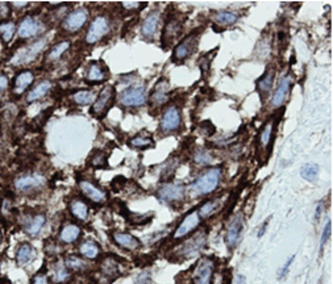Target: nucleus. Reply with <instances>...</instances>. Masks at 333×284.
<instances>
[{"label":"nucleus","instance_id":"nucleus-36","mask_svg":"<svg viewBox=\"0 0 333 284\" xmlns=\"http://www.w3.org/2000/svg\"><path fill=\"white\" fill-rule=\"evenodd\" d=\"M102 272L108 278H115L119 275L118 262L112 258H105L102 262Z\"/></svg>","mask_w":333,"mask_h":284},{"label":"nucleus","instance_id":"nucleus-25","mask_svg":"<svg viewBox=\"0 0 333 284\" xmlns=\"http://www.w3.org/2000/svg\"><path fill=\"white\" fill-rule=\"evenodd\" d=\"M80 228L75 224H68L61 229V233H59V239H61L63 244H73V242L77 241L80 237Z\"/></svg>","mask_w":333,"mask_h":284},{"label":"nucleus","instance_id":"nucleus-14","mask_svg":"<svg viewBox=\"0 0 333 284\" xmlns=\"http://www.w3.org/2000/svg\"><path fill=\"white\" fill-rule=\"evenodd\" d=\"M45 184V178L40 174L21 175L15 181V187L20 192H29L38 189Z\"/></svg>","mask_w":333,"mask_h":284},{"label":"nucleus","instance_id":"nucleus-8","mask_svg":"<svg viewBox=\"0 0 333 284\" xmlns=\"http://www.w3.org/2000/svg\"><path fill=\"white\" fill-rule=\"evenodd\" d=\"M242 229H244V217H242V214H236L227 226L226 237H224V241H226L227 248L229 250L235 249L238 245Z\"/></svg>","mask_w":333,"mask_h":284},{"label":"nucleus","instance_id":"nucleus-47","mask_svg":"<svg viewBox=\"0 0 333 284\" xmlns=\"http://www.w3.org/2000/svg\"><path fill=\"white\" fill-rule=\"evenodd\" d=\"M294 258H295V257L293 255V257H291L290 259L287 260L286 265H284V266L282 267V270L279 271V274H278V279H283L284 276H287V274H288V271H290L291 265H293V262H294Z\"/></svg>","mask_w":333,"mask_h":284},{"label":"nucleus","instance_id":"nucleus-40","mask_svg":"<svg viewBox=\"0 0 333 284\" xmlns=\"http://www.w3.org/2000/svg\"><path fill=\"white\" fill-rule=\"evenodd\" d=\"M16 32V27L13 23H2L0 24V36L4 42H10L13 38Z\"/></svg>","mask_w":333,"mask_h":284},{"label":"nucleus","instance_id":"nucleus-23","mask_svg":"<svg viewBox=\"0 0 333 284\" xmlns=\"http://www.w3.org/2000/svg\"><path fill=\"white\" fill-rule=\"evenodd\" d=\"M34 80V75L32 71H23L20 73L15 79V84H13V92L16 95H20L31 86Z\"/></svg>","mask_w":333,"mask_h":284},{"label":"nucleus","instance_id":"nucleus-43","mask_svg":"<svg viewBox=\"0 0 333 284\" xmlns=\"http://www.w3.org/2000/svg\"><path fill=\"white\" fill-rule=\"evenodd\" d=\"M90 163L94 167H105V165H107V156L103 151H96L90 158Z\"/></svg>","mask_w":333,"mask_h":284},{"label":"nucleus","instance_id":"nucleus-48","mask_svg":"<svg viewBox=\"0 0 333 284\" xmlns=\"http://www.w3.org/2000/svg\"><path fill=\"white\" fill-rule=\"evenodd\" d=\"M144 6H145V4L139 3V2H128V3L121 4V7H123L125 11H135V9H139Z\"/></svg>","mask_w":333,"mask_h":284},{"label":"nucleus","instance_id":"nucleus-26","mask_svg":"<svg viewBox=\"0 0 333 284\" xmlns=\"http://www.w3.org/2000/svg\"><path fill=\"white\" fill-rule=\"evenodd\" d=\"M50 89H52V82H50V80H42V82L38 83L37 86L33 87V89L28 92V95H27V101H28V103H33V101L40 100V99H42L43 96L50 91Z\"/></svg>","mask_w":333,"mask_h":284},{"label":"nucleus","instance_id":"nucleus-30","mask_svg":"<svg viewBox=\"0 0 333 284\" xmlns=\"http://www.w3.org/2000/svg\"><path fill=\"white\" fill-rule=\"evenodd\" d=\"M45 45H47V41L45 40H40V41H37V42H34L33 45H31L29 48H27V49L23 52L19 62H21V63L23 62H31L32 59L36 58V57H37V55L42 52V49L45 48Z\"/></svg>","mask_w":333,"mask_h":284},{"label":"nucleus","instance_id":"nucleus-35","mask_svg":"<svg viewBox=\"0 0 333 284\" xmlns=\"http://www.w3.org/2000/svg\"><path fill=\"white\" fill-rule=\"evenodd\" d=\"M73 99L78 105H88V104H94L96 95L95 92L90 91V90H80V91L75 92Z\"/></svg>","mask_w":333,"mask_h":284},{"label":"nucleus","instance_id":"nucleus-20","mask_svg":"<svg viewBox=\"0 0 333 284\" xmlns=\"http://www.w3.org/2000/svg\"><path fill=\"white\" fill-rule=\"evenodd\" d=\"M36 257V250L31 244H21L16 251V262L19 266H25L28 265L32 259Z\"/></svg>","mask_w":333,"mask_h":284},{"label":"nucleus","instance_id":"nucleus-24","mask_svg":"<svg viewBox=\"0 0 333 284\" xmlns=\"http://www.w3.org/2000/svg\"><path fill=\"white\" fill-rule=\"evenodd\" d=\"M238 20V15L231 11H216L212 13V21L220 27H228V25L235 24Z\"/></svg>","mask_w":333,"mask_h":284},{"label":"nucleus","instance_id":"nucleus-18","mask_svg":"<svg viewBox=\"0 0 333 284\" xmlns=\"http://www.w3.org/2000/svg\"><path fill=\"white\" fill-rule=\"evenodd\" d=\"M160 21H161L160 12H151L150 15L144 20L141 27V33L142 36L145 37L146 40H153V38L157 36Z\"/></svg>","mask_w":333,"mask_h":284},{"label":"nucleus","instance_id":"nucleus-52","mask_svg":"<svg viewBox=\"0 0 333 284\" xmlns=\"http://www.w3.org/2000/svg\"><path fill=\"white\" fill-rule=\"evenodd\" d=\"M321 212H323V203H320V204L318 205V208H316V212H315V221L320 220Z\"/></svg>","mask_w":333,"mask_h":284},{"label":"nucleus","instance_id":"nucleus-29","mask_svg":"<svg viewBox=\"0 0 333 284\" xmlns=\"http://www.w3.org/2000/svg\"><path fill=\"white\" fill-rule=\"evenodd\" d=\"M181 31H182V25H181L179 20L174 18V20L167 21L166 27L164 28V32H162V42H166V41L171 42L181 33Z\"/></svg>","mask_w":333,"mask_h":284},{"label":"nucleus","instance_id":"nucleus-46","mask_svg":"<svg viewBox=\"0 0 333 284\" xmlns=\"http://www.w3.org/2000/svg\"><path fill=\"white\" fill-rule=\"evenodd\" d=\"M11 15V9L10 4L8 3H0V21H4L7 18L10 17Z\"/></svg>","mask_w":333,"mask_h":284},{"label":"nucleus","instance_id":"nucleus-12","mask_svg":"<svg viewBox=\"0 0 333 284\" xmlns=\"http://www.w3.org/2000/svg\"><path fill=\"white\" fill-rule=\"evenodd\" d=\"M291 86H293V79H291L290 74H287L284 77H282V79L278 83L277 89H275L274 94L272 98V105L273 110H278L281 108L284 103H286L288 95H290Z\"/></svg>","mask_w":333,"mask_h":284},{"label":"nucleus","instance_id":"nucleus-9","mask_svg":"<svg viewBox=\"0 0 333 284\" xmlns=\"http://www.w3.org/2000/svg\"><path fill=\"white\" fill-rule=\"evenodd\" d=\"M109 31V21L105 16H98V17L91 23L88 31L86 33V42L88 45L99 42L103 37Z\"/></svg>","mask_w":333,"mask_h":284},{"label":"nucleus","instance_id":"nucleus-55","mask_svg":"<svg viewBox=\"0 0 333 284\" xmlns=\"http://www.w3.org/2000/svg\"><path fill=\"white\" fill-rule=\"evenodd\" d=\"M235 284H245V276H242V275L236 276Z\"/></svg>","mask_w":333,"mask_h":284},{"label":"nucleus","instance_id":"nucleus-49","mask_svg":"<svg viewBox=\"0 0 333 284\" xmlns=\"http://www.w3.org/2000/svg\"><path fill=\"white\" fill-rule=\"evenodd\" d=\"M31 284H49V279H48V276L45 275V274L40 272V274H37V275L32 279Z\"/></svg>","mask_w":333,"mask_h":284},{"label":"nucleus","instance_id":"nucleus-38","mask_svg":"<svg viewBox=\"0 0 333 284\" xmlns=\"http://www.w3.org/2000/svg\"><path fill=\"white\" fill-rule=\"evenodd\" d=\"M70 278V271L63 263H57V266L54 267L53 271V280L56 283H65Z\"/></svg>","mask_w":333,"mask_h":284},{"label":"nucleus","instance_id":"nucleus-54","mask_svg":"<svg viewBox=\"0 0 333 284\" xmlns=\"http://www.w3.org/2000/svg\"><path fill=\"white\" fill-rule=\"evenodd\" d=\"M268 224H269V221H266L265 224H262V226H261V229H259V232H258V237H262L263 233H265V230H266V228H268Z\"/></svg>","mask_w":333,"mask_h":284},{"label":"nucleus","instance_id":"nucleus-37","mask_svg":"<svg viewBox=\"0 0 333 284\" xmlns=\"http://www.w3.org/2000/svg\"><path fill=\"white\" fill-rule=\"evenodd\" d=\"M273 129H274V120H270L269 122H266L263 125L262 130L259 133V144L262 147H268L270 144L273 136Z\"/></svg>","mask_w":333,"mask_h":284},{"label":"nucleus","instance_id":"nucleus-44","mask_svg":"<svg viewBox=\"0 0 333 284\" xmlns=\"http://www.w3.org/2000/svg\"><path fill=\"white\" fill-rule=\"evenodd\" d=\"M330 233H332V221L329 220L327 224H325V226H324L323 235H321V241H320V251H321V254H323L324 246L327 245L328 239H329Z\"/></svg>","mask_w":333,"mask_h":284},{"label":"nucleus","instance_id":"nucleus-39","mask_svg":"<svg viewBox=\"0 0 333 284\" xmlns=\"http://www.w3.org/2000/svg\"><path fill=\"white\" fill-rule=\"evenodd\" d=\"M300 175H302V178L305 179V181L314 182L319 175V166L315 165V163L303 165L302 168H300Z\"/></svg>","mask_w":333,"mask_h":284},{"label":"nucleus","instance_id":"nucleus-2","mask_svg":"<svg viewBox=\"0 0 333 284\" xmlns=\"http://www.w3.org/2000/svg\"><path fill=\"white\" fill-rule=\"evenodd\" d=\"M118 100L123 107H142L148 101V95L144 86H133L121 91L118 96Z\"/></svg>","mask_w":333,"mask_h":284},{"label":"nucleus","instance_id":"nucleus-4","mask_svg":"<svg viewBox=\"0 0 333 284\" xmlns=\"http://www.w3.org/2000/svg\"><path fill=\"white\" fill-rule=\"evenodd\" d=\"M115 95H116V90L114 86H105L104 89L100 91L98 98L95 99L91 108V113L95 117H103L105 113L108 112V110L111 108V105L114 104Z\"/></svg>","mask_w":333,"mask_h":284},{"label":"nucleus","instance_id":"nucleus-21","mask_svg":"<svg viewBox=\"0 0 333 284\" xmlns=\"http://www.w3.org/2000/svg\"><path fill=\"white\" fill-rule=\"evenodd\" d=\"M274 74L275 71L273 70V69H269V70H266V73L263 74L262 77L259 78L258 82H257V91L259 92V95H261L262 98L272 91L273 84H274Z\"/></svg>","mask_w":333,"mask_h":284},{"label":"nucleus","instance_id":"nucleus-13","mask_svg":"<svg viewBox=\"0 0 333 284\" xmlns=\"http://www.w3.org/2000/svg\"><path fill=\"white\" fill-rule=\"evenodd\" d=\"M202 221L203 220H202L201 216H199V213H197V209L196 211L190 212V213H188L187 216L183 219L182 223L179 224L178 228L175 229V233H174V238L175 239L183 238V237H186V235L190 234L191 232H194L197 226L201 225Z\"/></svg>","mask_w":333,"mask_h":284},{"label":"nucleus","instance_id":"nucleus-5","mask_svg":"<svg viewBox=\"0 0 333 284\" xmlns=\"http://www.w3.org/2000/svg\"><path fill=\"white\" fill-rule=\"evenodd\" d=\"M213 272H215V262L208 257L202 258L197 262L194 272H192V284H211L212 283Z\"/></svg>","mask_w":333,"mask_h":284},{"label":"nucleus","instance_id":"nucleus-56","mask_svg":"<svg viewBox=\"0 0 333 284\" xmlns=\"http://www.w3.org/2000/svg\"><path fill=\"white\" fill-rule=\"evenodd\" d=\"M0 241H2V233H0Z\"/></svg>","mask_w":333,"mask_h":284},{"label":"nucleus","instance_id":"nucleus-16","mask_svg":"<svg viewBox=\"0 0 333 284\" xmlns=\"http://www.w3.org/2000/svg\"><path fill=\"white\" fill-rule=\"evenodd\" d=\"M78 184H79V189L82 191V193L93 203L102 204V203H104L105 200H107V193H105L103 189L99 188V187H96L95 184L91 183V182L80 179V181L78 182Z\"/></svg>","mask_w":333,"mask_h":284},{"label":"nucleus","instance_id":"nucleus-15","mask_svg":"<svg viewBox=\"0 0 333 284\" xmlns=\"http://www.w3.org/2000/svg\"><path fill=\"white\" fill-rule=\"evenodd\" d=\"M169 92H170V83L166 78H162L161 80H158L156 87L151 91L150 96H149V103L153 107H161L169 99Z\"/></svg>","mask_w":333,"mask_h":284},{"label":"nucleus","instance_id":"nucleus-17","mask_svg":"<svg viewBox=\"0 0 333 284\" xmlns=\"http://www.w3.org/2000/svg\"><path fill=\"white\" fill-rule=\"evenodd\" d=\"M112 239L118 246L125 249V250H137L141 246V241L130 233L115 232L112 233Z\"/></svg>","mask_w":333,"mask_h":284},{"label":"nucleus","instance_id":"nucleus-22","mask_svg":"<svg viewBox=\"0 0 333 284\" xmlns=\"http://www.w3.org/2000/svg\"><path fill=\"white\" fill-rule=\"evenodd\" d=\"M107 74H105L104 68L99 62H91V64L87 69L86 80L90 83H99L105 80Z\"/></svg>","mask_w":333,"mask_h":284},{"label":"nucleus","instance_id":"nucleus-42","mask_svg":"<svg viewBox=\"0 0 333 284\" xmlns=\"http://www.w3.org/2000/svg\"><path fill=\"white\" fill-rule=\"evenodd\" d=\"M211 161H212V156L207 150H197L196 153L194 154V162L197 163V165L206 166L211 163Z\"/></svg>","mask_w":333,"mask_h":284},{"label":"nucleus","instance_id":"nucleus-34","mask_svg":"<svg viewBox=\"0 0 333 284\" xmlns=\"http://www.w3.org/2000/svg\"><path fill=\"white\" fill-rule=\"evenodd\" d=\"M219 204L220 199H213V200H208V202L204 203V204L197 209V213H199L202 220H206V219H208L210 216H212V214L217 211Z\"/></svg>","mask_w":333,"mask_h":284},{"label":"nucleus","instance_id":"nucleus-33","mask_svg":"<svg viewBox=\"0 0 333 284\" xmlns=\"http://www.w3.org/2000/svg\"><path fill=\"white\" fill-rule=\"evenodd\" d=\"M69 48H70V41H61V42L54 45L52 49L49 50V53H48L47 55V59L50 62L57 61V59L61 58L62 55L68 52Z\"/></svg>","mask_w":333,"mask_h":284},{"label":"nucleus","instance_id":"nucleus-6","mask_svg":"<svg viewBox=\"0 0 333 284\" xmlns=\"http://www.w3.org/2000/svg\"><path fill=\"white\" fill-rule=\"evenodd\" d=\"M182 124V113L176 105H169L161 117L160 129L162 133H173Z\"/></svg>","mask_w":333,"mask_h":284},{"label":"nucleus","instance_id":"nucleus-3","mask_svg":"<svg viewBox=\"0 0 333 284\" xmlns=\"http://www.w3.org/2000/svg\"><path fill=\"white\" fill-rule=\"evenodd\" d=\"M199 36H201V31H195L186 36L178 45L175 46V49L173 52V62H183L191 57L195 53L197 48V41H199Z\"/></svg>","mask_w":333,"mask_h":284},{"label":"nucleus","instance_id":"nucleus-45","mask_svg":"<svg viewBox=\"0 0 333 284\" xmlns=\"http://www.w3.org/2000/svg\"><path fill=\"white\" fill-rule=\"evenodd\" d=\"M199 66H201V70L204 71V73H208L211 68V54L203 55L201 59H199Z\"/></svg>","mask_w":333,"mask_h":284},{"label":"nucleus","instance_id":"nucleus-31","mask_svg":"<svg viewBox=\"0 0 333 284\" xmlns=\"http://www.w3.org/2000/svg\"><path fill=\"white\" fill-rule=\"evenodd\" d=\"M79 253L82 257L87 258V259H96L100 254V248L94 241H84L79 246Z\"/></svg>","mask_w":333,"mask_h":284},{"label":"nucleus","instance_id":"nucleus-41","mask_svg":"<svg viewBox=\"0 0 333 284\" xmlns=\"http://www.w3.org/2000/svg\"><path fill=\"white\" fill-rule=\"evenodd\" d=\"M65 266L68 267V269L73 270V271H80V270L86 269V262H84L82 258L75 257V255H70V257L66 258Z\"/></svg>","mask_w":333,"mask_h":284},{"label":"nucleus","instance_id":"nucleus-7","mask_svg":"<svg viewBox=\"0 0 333 284\" xmlns=\"http://www.w3.org/2000/svg\"><path fill=\"white\" fill-rule=\"evenodd\" d=\"M186 195V187L178 183H164L157 189V196L161 202L175 203L183 200Z\"/></svg>","mask_w":333,"mask_h":284},{"label":"nucleus","instance_id":"nucleus-27","mask_svg":"<svg viewBox=\"0 0 333 284\" xmlns=\"http://www.w3.org/2000/svg\"><path fill=\"white\" fill-rule=\"evenodd\" d=\"M45 223H47V217H45V214L42 213L36 214V216L32 217L31 220L28 221V224H27V226H25V232H27V234L32 235V237H36V235L41 232V229L43 228Z\"/></svg>","mask_w":333,"mask_h":284},{"label":"nucleus","instance_id":"nucleus-28","mask_svg":"<svg viewBox=\"0 0 333 284\" xmlns=\"http://www.w3.org/2000/svg\"><path fill=\"white\" fill-rule=\"evenodd\" d=\"M70 212L79 221L88 220V207H87L86 203H83L79 199H74L70 203Z\"/></svg>","mask_w":333,"mask_h":284},{"label":"nucleus","instance_id":"nucleus-1","mask_svg":"<svg viewBox=\"0 0 333 284\" xmlns=\"http://www.w3.org/2000/svg\"><path fill=\"white\" fill-rule=\"evenodd\" d=\"M223 170L221 167H213L204 171L203 174L196 178V181L192 184V189L196 195H208L216 191L221 182Z\"/></svg>","mask_w":333,"mask_h":284},{"label":"nucleus","instance_id":"nucleus-51","mask_svg":"<svg viewBox=\"0 0 333 284\" xmlns=\"http://www.w3.org/2000/svg\"><path fill=\"white\" fill-rule=\"evenodd\" d=\"M8 78L6 75H0V94H3L7 89H8Z\"/></svg>","mask_w":333,"mask_h":284},{"label":"nucleus","instance_id":"nucleus-32","mask_svg":"<svg viewBox=\"0 0 333 284\" xmlns=\"http://www.w3.org/2000/svg\"><path fill=\"white\" fill-rule=\"evenodd\" d=\"M130 147L133 149H140V150H145V149H151L154 147V140L151 137H146V136H135V137L130 138L128 141Z\"/></svg>","mask_w":333,"mask_h":284},{"label":"nucleus","instance_id":"nucleus-50","mask_svg":"<svg viewBox=\"0 0 333 284\" xmlns=\"http://www.w3.org/2000/svg\"><path fill=\"white\" fill-rule=\"evenodd\" d=\"M135 284H150V275H149L148 272H142L141 275L137 278Z\"/></svg>","mask_w":333,"mask_h":284},{"label":"nucleus","instance_id":"nucleus-11","mask_svg":"<svg viewBox=\"0 0 333 284\" xmlns=\"http://www.w3.org/2000/svg\"><path fill=\"white\" fill-rule=\"evenodd\" d=\"M207 244V233H197L191 239L186 241L185 244L179 248V257L190 258L194 257L196 254L201 253Z\"/></svg>","mask_w":333,"mask_h":284},{"label":"nucleus","instance_id":"nucleus-19","mask_svg":"<svg viewBox=\"0 0 333 284\" xmlns=\"http://www.w3.org/2000/svg\"><path fill=\"white\" fill-rule=\"evenodd\" d=\"M40 31V25H38V21L34 17H25L19 25V29H17V33L21 38H31V37L36 36Z\"/></svg>","mask_w":333,"mask_h":284},{"label":"nucleus","instance_id":"nucleus-53","mask_svg":"<svg viewBox=\"0 0 333 284\" xmlns=\"http://www.w3.org/2000/svg\"><path fill=\"white\" fill-rule=\"evenodd\" d=\"M11 6L15 7V8H24V7L28 6V3L27 2H12Z\"/></svg>","mask_w":333,"mask_h":284},{"label":"nucleus","instance_id":"nucleus-10","mask_svg":"<svg viewBox=\"0 0 333 284\" xmlns=\"http://www.w3.org/2000/svg\"><path fill=\"white\" fill-rule=\"evenodd\" d=\"M88 20V11L84 8L77 9V11H73L71 13H69L63 21H62V28L65 29L69 33H77L79 29L84 27V24Z\"/></svg>","mask_w":333,"mask_h":284}]
</instances>
